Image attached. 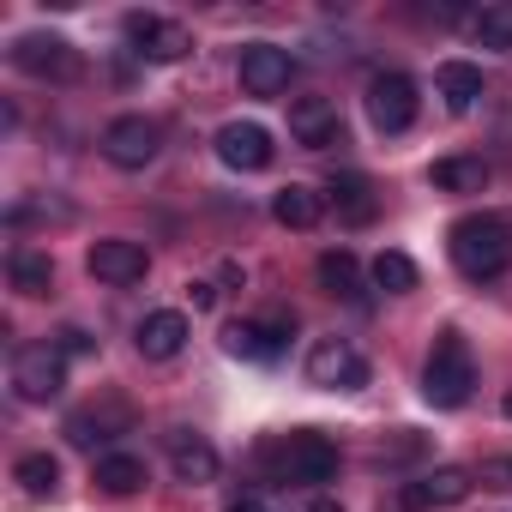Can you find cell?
<instances>
[{
    "label": "cell",
    "instance_id": "9",
    "mask_svg": "<svg viewBox=\"0 0 512 512\" xmlns=\"http://www.w3.org/2000/svg\"><path fill=\"white\" fill-rule=\"evenodd\" d=\"M85 266H91V278H103V284L127 290V284H145L151 253H145L139 241H127V235H109V241H97V247L85 253Z\"/></svg>",
    "mask_w": 512,
    "mask_h": 512
},
{
    "label": "cell",
    "instance_id": "23",
    "mask_svg": "<svg viewBox=\"0 0 512 512\" xmlns=\"http://www.w3.org/2000/svg\"><path fill=\"white\" fill-rule=\"evenodd\" d=\"M97 488L115 494V500L139 494V488H145V458H133V452H109V458H97Z\"/></svg>",
    "mask_w": 512,
    "mask_h": 512
},
{
    "label": "cell",
    "instance_id": "31",
    "mask_svg": "<svg viewBox=\"0 0 512 512\" xmlns=\"http://www.w3.org/2000/svg\"><path fill=\"white\" fill-rule=\"evenodd\" d=\"M482 482H488V488H512V458H494V464H482Z\"/></svg>",
    "mask_w": 512,
    "mask_h": 512
},
{
    "label": "cell",
    "instance_id": "1",
    "mask_svg": "<svg viewBox=\"0 0 512 512\" xmlns=\"http://www.w3.org/2000/svg\"><path fill=\"white\" fill-rule=\"evenodd\" d=\"M446 253H452V266H458L470 284H488V278H500V272L512 266V229H506L500 217H488V211L458 217L452 235H446Z\"/></svg>",
    "mask_w": 512,
    "mask_h": 512
},
{
    "label": "cell",
    "instance_id": "19",
    "mask_svg": "<svg viewBox=\"0 0 512 512\" xmlns=\"http://www.w3.org/2000/svg\"><path fill=\"white\" fill-rule=\"evenodd\" d=\"M434 85H440V103H446L452 115H470V109H476V97H482V73H476L470 61H440Z\"/></svg>",
    "mask_w": 512,
    "mask_h": 512
},
{
    "label": "cell",
    "instance_id": "3",
    "mask_svg": "<svg viewBox=\"0 0 512 512\" xmlns=\"http://www.w3.org/2000/svg\"><path fill=\"white\" fill-rule=\"evenodd\" d=\"M272 464H278V482L314 488V482H332L338 476V446L326 434H314V428H296V434H284L272 446Z\"/></svg>",
    "mask_w": 512,
    "mask_h": 512
},
{
    "label": "cell",
    "instance_id": "22",
    "mask_svg": "<svg viewBox=\"0 0 512 512\" xmlns=\"http://www.w3.org/2000/svg\"><path fill=\"white\" fill-rule=\"evenodd\" d=\"M428 181H434L440 193H482V187H488V163H482V157H440V163L428 169Z\"/></svg>",
    "mask_w": 512,
    "mask_h": 512
},
{
    "label": "cell",
    "instance_id": "2",
    "mask_svg": "<svg viewBox=\"0 0 512 512\" xmlns=\"http://www.w3.org/2000/svg\"><path fill=\"white\" fill-rule=\"evenodd\" d=\"M470 392H476V362H470V344H464V332H440L434 338V350H428V368H422V398L434 404V410H458V404H470Z\"/></svg>",
    "mask_w": 512,
    "mask_h": 512
},
{
    "label": "cell",
    "instance_id": "28",
    "mask_svg": "<svg viewBox=\"0 0 512 512\" xmlns=\"http://www.w3.org/2000/svg\"><path fill=\"white\" fill-rule=\"evenodd\" d=\"M476 37L488 49H512V0H500V7H482L476 13Z\"/></svg>",
    "mask_w": 512,
    "mask_h": 512
},
{
    "label": "cell",
    "instance_id": "14",
    "mask_svg": "<svg viewBox=\"0 0 512 512\" xmlns=\"http://www.w3.org/2000/svg\"><path fill=\"white\" fill-rule=\"evenodd\" d=\"M13 67L19 73H31V79H73V43H61V37H43V31H31V37H19L13 43Z\"/></svg>",
    "mask_w": 512,
    "mask_h": 512
},
{
    "label": "cell",
    "instance_id": "13",
    "mask_svg": "<svg viewBox=\"0 0 512 512\" xmlns=\"http://www.w3.org/2000/svg\"><path fill=\"white\" fill-rule=\"evenodd\" d=\"M290 139H296V145H308V151L344 145L338 103H332V97H296V103H290Z\"/></svg>",
    "mask_w": 512,
    "mask_h": 512
},
{
    "label": "cell",
    "instance_id": "27",
    "mask_svg": "<svg viewBox=\"0 0 512 512\" xmlns=\"http://www.w3.org/2000/svg\"><path fill=\"white\" fill-rule=\"evenodd\" d=\"M374 284H380L386 296H404V290H416V260H410V253H398V247H386L380 260H374Z\"/></svg>",
    "mask_w": 512,
    "mask_h": 512
},
{
    "label": "cell",
    "instance_id": "11",
    "mask_svg": "<svg viewBox=\"0 0 512 512\" xmlns=\"http://www.w3.org/2000/svg\"><path fill=\"white\" fill-rule=\"evenodd\" d=\"M127 43H133V55H145V61H181V55L193 49L187 25L157 19V13H127Z\"/></svg>",
    "mask_w": 512,
    "mask_h": 512
},
{
    "label": "cell",
    "instance_id": "12",
    "mask_svg": "<svg viewBox=\"0 0 512 512\" xmlns=\"http://www.w3.org/2000/svg\"><path fill=\"white\" fill-rule=\"evenodd\" d=\"M290 344V320H235L223 332V350L235 362H278Z\"/></svg>",
    "mask_w": 512,
    "mask_h": 512
},
{
    "label": "cell",
    "instance_id": "30",
    "mask_svg": "<svg viewBox=\"0 0 512 512\" xmlns=\"http://www.w3.org/2000/svg\"><path fill=\"white\" fill-rule=\"evenodd\" d=\"M422 452V434H404V440H386L380 446V464H404V458H416Z\"/></svg>",
    "mask_w": 512,
    "mask_h": 512
},
{
    "label": "cell",
    "instance_id": "6",
    "mask_svg": "<svg viewBox=\"0 0 512 512\" xmlns=\"http://www.w3.org/2000/svg\"><path fill=\"white\" fill-rule=\"evenodd\" d=\"M157 145H163V127L145 121V115H115V121L103 127V157H109L115 169H145V163L157 157Z\"/></svg>",
    "mask_w": 512,
    "mask_h": 512
},
{
    "label": "cell",
    "instance_id": "10",
    "mask_svg": "<svg viewBox=\"0 0 512 512\" xmlns=\"http://www.w3.org/2000/svg\"><path fill=\"white\" fill-rule=\"evenodd\" d=\"M290 73H296V61L278 43H247L241 49V91L247 97H278V91H290Z\"/></svg>",
    "mask_w": 512,
    "mask_h": 512
},
{
    "label": "cell",
    "instance_id": "8",
    "mask_svg": "<svg viewBox=\"0 0 512 512\" xmlns=\"http://www.w3.org/2000/svg\"><path fill=\"white\" fill-rule=\"evenodd\" d=\"M470 488H476V482H470V470H458V464H440V470H428V476H416V482H398V512H434V506H458Z\"/></svg>",
    "mask_w": 512,
    "mask_h": 512
},
{
    "label": "cell",
    "instance_id": "32",
    "mask_svg": "<svg viewBox=\"0 0 512 512\" xmlns=\"http://www.w3.org/2000/svg\"><path fill=\"white\" fill-rule=\"evenodd\" d=\"M187 296H193V308L205 314V308H217V284H187Z\"/></svg>",
    "mask_w": 512,
    "mask_h": 512
},
{
    "label": "cell",
    "instance_id": "24",
    "mask_svg": "<svg viewBox=\"0 0 512 512\" xmlns=\"http://www.w3.org/2000/svg\"><path fill=\"white\" fill-rule=\"evenodd\" d=\"M320 284L332 296H344V302H362V266H356V253H344V247L320 253Z\"/></svg>",
    "mask_w": 512,
    "mask_h": 512
},
{
    "label": "cell",
    "instance_id": "18",
    "mask_svg": "<svg viewBox=\"0 0 512 512\" xmlns=\"http://www.w3.org/2000/svg\"><path fill=\"white\" fill-rule=\"evenodd\" d=\"M326 205H332V211H338L350 229L374 223V211H380V199H374L368 175H332V187H326Z\"/></svg>",
    "mask_w": 512,
    "mask_h": 512
},
{
    "label": "cell",
    "instance_id": "25",
    "mask_svg": "<svg viewBox=\"0 0 512 512\" xmlns=\"http://www.w3.org/2000/svg\"><path fill=\"white\" fill-rule=\"evenodd\" d=\"M13 482H19L31 500H49V494L61 488V464H55L49 452H25V458L13 464Z\"/></svg>",
    "mask_w": 512,
    "mask_h": 512
},
{
    "label": "cell",
    "instance_id": "4",
    "mask_svg": "<svg viewBox=\"0 0 512 512\" xmlns=\"http://www.w3.org/2000/svg\"><path fill=\"white\" fill-rule=\"evenodd\" d=\"M61 386H67V356L55 344H25L13 356V392L25 404H49V398H61Z\"/></svg>",
    "mask_w": 512,
    "mask_h": 512
},
{
    "label": "cell",
    "instance_id": "15",
    "mask_svg": "<svg viewBox=\"0 0 512 512\" xmlns=\"http://www.w3.org/2000/svg\"><path fill=\"white\" fill-rule=\"evenodd\" d=\"M272 133L260 127V121H229L223 133H217V157L229 163V169H266L272 163Z\"/></svg>",
    "mask_w": 512,
    "mask_h": 512
},
{
    "label": "cell",
    "instance_id": "29",
    "mask_svg": "<svg viewBox=\"0 0 512 512\" xmlns=\"http://www.w3.org/2000/svg\"><path fill=\"white\" fill-rule=\"evenodd\" d=\"M55 350H61V356H91V350H97V338H91V332H79V326H61V332H55Z\"/></svg>",
    "mask_w": 512,
    "mask_h": 512
},
{
    "label": "cell",
    "instance_id": "17",
    "mask_svg": "<svg viewBox=\"0 0 512 512\" xmlns=\"http://www.w3.org/2000/svg\"><path fill=\"white\" fill-rule=\"evenodd\" d=\"M169 464H175V476L181 482H217V446L211 440H199V434H187V428H175L169 434Z\"/></svg>",
    "mask_w": 512,
    "mask_h": 512
},
{
    "label": "cell",
    "instance_id": "34",
    "mask_svg": "<svg viewBox=\"0 0 512 512\" xmlns=\"http://www.w3.org/2000/svg\"><path fill=\"white\" fill-rule=\"evenodd\" d=\"M308 512H344V506H338L332 494H314V500H308Z\"/></svg>",
    "mask_w": 512,
    "mask_h": 512
},
{
    "label": "cell",
    "instance_id": "7",
    "mask_svg": "<svg viewBox=\"0 0 512 512\" xmlns=\"http://www.w3.org/2000/svg\"><path fill=\"white\" fill-rule=\"evenodd\" d=\"M416 109H422V97H416V85L404 73H374L368 79V121L380 133H404L416 121Z\"/></svg>",
    "mask_w": 512,
    "mask_h": 512
},
{
    "label": "cell",
    "instance_id": "33",
    "mask_svg": "<svg viewBox=\"0 0 512 512\" xmlns=\"http://www.w3.org/2000/svg\"><path fill=\"white\" fill-rule=\"evenodd\" d=\"M229 512H272L260 494H241V500H229Z\"/></svg>",
    "mask_w": 512,
    "mask_h": 512
},
{
    "label": "cell",
    "instance_id": "21",
    "mask_svg": "<svg viewBox=\"0 0 512 512\" xmlns=\"http://www.w3.org/2000/svg\"><path fill=\"white\" fill-rule=\"evenodd\" d=\"M7 278H13V290H19V296H49L55 266H49V253H37V247H13Z\"/></svg>",
    "mask_w": 512,
    "mask_h": 512
},
{
    "label": "cell",
    "instance_id": "35",
    "mask_svg": "<svg viewBox=\"0 0 512 512\" xmlns=\"http://www.w3.org/2000/svg\"><path fill=\"white\" fill-rule=\"evenodd\" d=\"M500 410H506V416H512V392H506V398H500Z\"/></svg>",
    "mask_w": 512,
    "mask_h": 512
},
{
    "label": "cell",
    "instance_id": "16",
    "mask_svg": "<svg viewBox=\"0 0 512 512\" xmlns=\"http://www.w3.org/2000/svg\"><path fill=\"white\" fill-rule=\"evenodd\" d=\"M139 356L145 362H169V356H181V344H187V320L175 314V308H157V314H145L139 320Z\"/></svg>",
    "mask_w": 512,
    "mask_h": 512
},
{
    "label": "cell",
    "instance_id": "5",
    "mask_svg": "<svg viewBox=\"0 0 512 512\" xmlns=\"http://www.w3.org/2000/svg\"><path fill=\"white\" fill-rule=\"evenodd\" d=\"M308 386H320V392H356V386H368L362 350L344 344V338H320L308 350Z\"/></svg>",
    "mask_w": 512,
    "mask_h": 512
},
{
    "label": "cell",
    "instance_id": "26",
    "mask_svg": "<svg viewBox=\"0 0 512 512\" xmlns=\"http://www.w3.org/2000/svg\"><path fill=\"white\" fill-rule=\"evenodd\" d=\"M109 428H127V410L115 404V410H79L73 422H67V440L73 446H97V440H109Z\"/></svg>",
    "mask_w": 512,
    "mask_h": 512
},
{
    "label": "cell",
    "instance_id": "20",
    "mask_svg": "<svg viewBox=\"0 0 512 512\" xmlns=\"http://www.w3.org/2000/svg\"><path fill=\"white\" fill-rule=\"evenodd\" d=\"M272 217H278L284 229H314V223L326 217V199H320L314 187L290 181V187H278V199H272Z\"/></svg>",
    "mask_w": 512,
    "mask_h": 512
}]
</instances>
